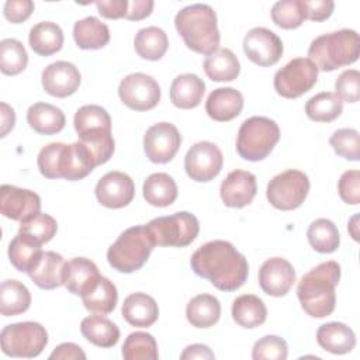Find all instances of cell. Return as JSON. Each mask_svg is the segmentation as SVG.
I'll return each mask as SVG.
<instances>
[{"label":"cell","instance_id":"1","mask_svg":"<svg viewBox=\"0 0 360 360\" xmlns=\"http://www.w3.org/2000/svg\"><path fill=\"white\" fill-rule=\"evenodd\" d=\"M194 273L221 291L240 288L249 274L246 257L226 240H210L200 246L190 260Z\"/></svg>","mask_w":360,"mask_h":360},{"label":"cell","instance_id":"2","mask_svg":"<svg viewBox=\"0 0 360 360\" xmlns=\"http://www.w3.org/2000/svg\"><path fill=\"white\" fill-rule=\"evenodd\" d=\"M340 280V264L335 260L319 263L298 283L297 295L302 309L312 318L330 315L336 305L335 288Z\"/></svg>","mask_w":360,"mask_h":360},{"label":"cell","instance_id":"3","mask_svg":"<svg viewBox=\"0 0 360 360\" xmlns=\"http://www.w3.org/2000/svg\"><path fill=\"white\" fill-rule=\"evenodd\" d=\"M174 27L188 49L207 56L218 51L221 37L211 6L197 3L181 8L174 17Z\"/></svg>","mask_w":360,"mask_h":360},{"label":"cell","instance_id":"4","mask_svg":"<svg viewBox=\"0 0 360 360\" xmlns=\"http://www.w3.org/2000/svg\"><path fill=\"white\" fill-rule=\"evenodd\" d=\"M73 124L79 142L90 150L96 166L108 162L114 153V138L111 118L105 108L96 104L83 105L76 111Z\"/></svg>","mask_w":360,"mask_h":360},{"label":"cell","instance_id":"5","mask_svg":"<svg viewBox=\"0 0 360 360\" xmlns=\"http://www.w3.org/2000/svg\"><path fill=\"white\" fill-rule=\"evenodd\" d=\"M360 53V39L354 30L343 28L335 32L316 37L308 49L309 59L318 70L332 72L342 66L352 65Z\"/></svg>","mask_w":360,"mask_h":360},{"label":"cell","instance_id":"6","mask_svg":"<svg viewBox=\"0 0 360 360\" xmlns=\"http://www.w3.org/2000/svg\"><path fill=\"white\" fill-rule=\"evenodd\" d=\"M155 240L146 225L125 229L107 250V260L120 273H134L149 259Z\"/></svg>","mask_w":360,"mask_h":360},{"label":"cell","instance_id":"7","mask_svg":"<svg viewBox=\"0 0 360 360\" xmlns=\"http://www.w3.org/2000/svg\"><path fill=\"white\" fill-rule=\"evenodd\" d=\"M280 139L278 125L267 117H250L238 131L236 152L245 160L259 162L267 158Z\"/></svg>","mask_w":360,"mask_h":360},{"label":"cell","instance_id":"8","mask_svg":"<svg viewBox=\"0 0 360 360\" xmlns=\"http://www.w3.org/2000/svg\"><path fill=\"white\" fill-rule=\"evenodd\" d=\"M0 342L4 354L31 359L42 353L48 345V333L38 322H18L3 328Z\"/></svg>","mask_w":360,"mask_h":360},{"label":"cell","instance_id":"9","mask_svg":"<svg viewBox=\"0 0 360 360\" xmlns=\"http://www.w3.org/2000/svg\"><path fill=\"white\" fill-rule=\"evenodd\" d=\"M153 240L159 246L184 248L188 246L200 232L195 215L187 211L174 212L167 217L153 218L148 225Z\"/></svg>","mask_w":360,"mask_h":360},{"label":"cell","instance_id":"10","mask_svg":"<svg viewBox=\"0 0 360 360\" xmlns=\"http://www.w3.org/2000/svg\"><path fill=\"white\" fill-rule=\"evenodd\" d=\"M308 191V176L301 170L288 169L269 181L266 197L274 208L290 211L298 208L305 201Z\"/></svg>","mask_w":360,"mask_h":360},{"label":"cell","instance_id":"11","mask_svg":"<svg viewBox=\"0 0 360 360\" xmlns=\"http://www.w3.org/2000/svg\"><path fill=\"white\" fill-rule=\"evenodd\" d=\"M318 80V68L309 58L291 59L274 75V90L284 98H297Z\"/></svg>","mask_w":360,"mask_h":360},{"label":"cell","instance_id":"12","mask_svg":"<svg viewBox=\"0 0 360 360\" xmlns=\"http://www.w3.org/2000/svg\"><path fill=\"white\" fill-rule=\"evenodd\" d=\"M118 96L128 108L148 111L160 101V87L149 75L131 73L120 82Z\"/></svg>","mask_w":360,"mask_h":360},{"label":"cell","instance_id":"13","mask_svg":"<svg viewBox=\"0 0 360 360\" xmlns=\"http://www.w3.org/2000/svg\"><path fill=\"white\" fill-rule=\"evenodd\" d=\"M224 156L219 148L208 141L194 143L184 156V169L188 177L198 183L211 181L222 169Z\"/></svg>","mask_w":360,"mask_h":360},{"label":"cell","instance_id":"14","mask_svg":"<svg viewBox=\"0 0 360 360\" xmlns=\"http://www.w3.org/2000/svg\"><path fill=\"white\" fill-rule=\"evenodd\" d=\"M181 145L179 129L170 122H158L149 127L143 136V150L153 163L170 162Z\"/></svg>","mask_w":360,"mask_h":360},{"label":"cell","instance_id":"15","mask_svg":"<svg viewBox=\"0 0 360 360\" xmlns=\"http://www.w3.org/2000/svg\"><path fill=\"white\" fill-rule=\"evenodd\" d=\"M243 51L253 63L259 66H273L283 55V42L278 35L269 28L256 27L245 35Z\"/></svg>","mask_w":360,"mask_h":360},{"label":"cell","instance_id":"16","mask_svg":"<svg viewBox=\"0 0 360 360\" xmlns=\"http://www.w3.org/2000/svg\"><path fill=\"white\" fill-rule=\"evenodd\" d=\"M96 197L107 208L127 207L135 195L134 180L124 172H108L96 184Z\"/></svg>","mask_w":360,"mask_h":360},{"label":"cell","instance_id":"17","mask_svg":"<svg viewBox=\"0 0 360 360\" xmlns=\"http://www.w3.org/2000/svg\"><path fill=\"white\" fill-rule=\"evenodd\" d=\"M39 210L41 198L37 193L10 184L0 187V211L6 218L21 222Z\"/></svg>","mask_w":360,"mask_h":360},{"label":"cell","instance_id":"18","mask_svg":"<svg viewBox=\"0 0 360 360\" xmlns=\"http://www.w3.org/2000/svg\"><path fill=\"white\" fill-rule=\"evenodd\" d=\"M295 278L292 264L283 257L267 259L259 270L260 288L271 297L285 295L294 285Z\"/></svg>","mask_w":360,"mask_h":360},{"label":"cell","instance_id":"19","mask_svg":"<svg viewBox=\"0 0 360 360\" xmlns=\"http://www.w3.org/2000/svg\"><path fill=\"white\" fill-rule=\"evenodd\" d=\"M44 90L53 97H68L76 93L80 86L79 69L66 60H58L48 65L41 76Z\"/></svg>","mask_w":360,"mask_h":360},{"label":"cell","instance_id":"20","mask_svg":"<svg viewBox=\"0 0 360 360\" xmlns=\"http://www.w3.org/2000/svg\"><path fill=\"white\" fill-rule=\"evenodd\" d=\"M257 191L256 176L250 172L236 169L221 183L219 194L226 207L243 208L252 202Z\"/></svg>","mask_w":360,"mask_h":360},{"label":"cell","instance_id":"21","mask_svg":"<svg viewBox=\"0 0 360 360\" xmlns=\"http://www.w3.org/2000/svg\"><path fill=\"white\" fill-rule=\"evenodd\" d=\"M94 167L96 162L90 150L82 142L77 141L70 145L63 143L58 165L59 179H65L69 181L82 180L87 174H90Z\"/></svg>","mask_w":360,"mask_h":360},{"label":"cell","instance_id":"22","mask_svg":"<svg viewBox=\"0 0 360 360\" xmlns=\"http://www.w3.org/2000/svg\"><path fill=\"white\" fill-rule=\"evenodd\" d=\"M101 278L97 266L86 257H73L65 263L63 285L75 295L89 294Z\"/></svg>","mask_w":360,"mask_h":360},{"label":"cell","instance_id":"23","mask_svg":"<svg viewBox=\"0 0 360 360\" xmlns=\"http://www.w3.org/2000/svg\"><path fill=\"white\" fill-rule=\"evenodd\" d=\"M243 108V96L233 87H218L208 96L205 111L210 118L226 122L236 118Z\"/></svg>","mask_w":360,"mask_h":360},{"label":"cell","instance_id":"24","mask_svg":"<svg viewBox=\"0 0 360 360\" xmlns=\"http://www.w3.org/2000/svg\"><path fill=\"white\" fill-rule=\"evenodd\" d=\"M121 314L129 325L149 328L158 321L159 307L153 297L145 292H134L124 300Z\"/></svg>","mask_w":360,"mask_h":360},{"label":"cell","instance_id":"25","mask_svg":"<svg viewBox=\"0 0 360 360\" xmlns=\"http://www.w3.org/2000/svg\"><path fill=\"white\" fill-rule=\"evenodd\" d=\"M205 93V83L197 75H179L170 86V101L181 110L195 108Z\"/></svg>","mask_w":360,"mask_h":360},{"label":"cell","instance_id":"26","mask_svg":"<svg viewBox=\"0 0 360 360\" xmlns=\"http://www.w3.org/2000/svg\"><path fill=\"white\" fill-rule=\"evenodd\" d=\"M63 257L52 250L44 252L34 269L28 273L30 278L44 290H52L63 284Z\"/></svg>","mask_w":360,"mask_h":360},{"label":"cell","instance_id":"27","mask_svg":"<svg viewBox=\"0 0 360 360\" xmlns=\"http://www.w3.org/2000/svg\"><path fill=\"white\" fill-rule=\"evenodd\" d=\"M318 345L333 354H345L354 349V332L342 322H329L321 325L316 332Z\"/></svg>","mask_w":360,"mask_h":360},{"label":"cell","instance_id":"28","mask_svg":"<svg viewBox=\"0 0 360 360\" xmlns=\"http://www.w3.org/2000/svg\"><path fill=\"white\" fill-rule=\"evenodd\" d=\"M27 122L41 135H53L65 128L66 118L60 108L49 103H35L27 111Z\"/></svg>","mask_w":360,"mask_h":360},{"label":"cell","instance_id":"29","mask_svg":"<svg viewBox=\"0 0 360 360\" xmlns=\"http://www.w3.org/2000/svg\"><path fill=\"white\" fill-rule=\"evenodd\" d=\"M80 332L94 346L112 347L120 339L118 326L103 315H90L80 323Z\"/></svg>","mask_w":360,"mask_h":360},{"label":"cell","instance_id":"30","mask_svg":"<svg viewBox=\"0 0 360 360\" xmlns=\"http://www.w3.org/2000/svg\"><path fill=\"white\" fill-rule=\"evenodd\" d=\"M31 49L41 56H51L60 51L63 45L62 28L51 21L35 24L28 34Z\"/></svg>","mask_w":360,"mask_h":360},{"label":"cell","instance_id":"31","mask_svg":"<svg viewBox=\"0 0 360 360\" xmlns=\"http://www.w3.org/2000/svg\"><path fill=\"white\" fill-rule=\"evenodd\" d=\"M186 316L194 328H210L215 325L221 316V304L218 298L211 294H198L188 301Z\"/></svg>","mask_w":360,"mask_h":360},{"label":"cell","instance_id":"32","mask_svg":"<svg viewBox=\"0 0 360 360\" xmlns=\"http://www.w3.org/2000/svg\"><path fill=\"white\" fill-rule=\"evenodd\" d=\"M73 38L80 49H100L110 42V30L96 17H86L73 25Z\"/></svg>","mask_w":360,"mask_h":360},{"label":"cell","instance_id":"33","mask_svg":"<svg viewBox=\"0 0 360 360\" xmlns=\"http://www.w3.org/2000/svg\"><path fill=\"white\" fill-rule=\"evenodd\" d=\"M233 321L246 329H252L264 323L267 318V309L264 302L253 294L239 295L232 304Z\"/></svg>","mask_w":360,"mask_h":360},{"label":"cell","instance_id":"34","mask_svg":"<svg viewBox=\"0 0 360 360\" xmlns=\"http://www.w3.org/2000/svg\"><path fill=\"white\" fill-rule=\"evenodd\" d=\"M143 198L153 207H167L177 198V184L167 173H153L143 181Z\"/></svg>","mask_w":360,"mask_h":360},{"label":"cell","instance_id":"35","mask_svg":"<svg viewBox=\"0 0 360 360\" xmlns=\"http://www.w3.org/2000/svg\"><path fill=\"white\" fill-rule=\"evenodd\" d=\"M204 72L212 82H232L239 76L240 65L231 49L222 48L205 58Z\"/></svg>","mask_w":360,"mask_h":360},{"label":"cell","instance_id":"36","mask_svg":"<svg viewBox=\"0 0 360 360\" xmlns=\"http://www.w3.org/2000/svg\"><path fill=\"white\" fill-rule=\"evenodd\" d=\"M134 48L142 59L159 60L169 48V39L162 28L152 25L136 32Z\"/></svg>","mask_w":360,"mask_h":360},{"label":"cell","instance_id":"37","mask_svg":"<svg viewBox=\"0 0 360 360\" xmlns=\"http://www.w3.org/2000/svg\"><path fill=\"white\" fill-rule=\"evenodd\" d=\"M31 305L28 288L18 280H4L0 287V312L3 316H14L25 312Z\"/></svg>","mask_w":360,"mask_h":360},{"label":"cell","instance_id":"38","mask_svg":"<svg viewBox=\"0 0 360 360\" xmlns=\"http://www.w3.org/2000/svg\"><path fill=\"white\" fill-rule=\"evenodd\" d=\"M82 301L87 311L98 315H107L112 312L117 305V301H118L117 287L107 277L101 276L97 285L89 294L83 295Z\"/></svg>","mask_w":360,"mask_h":360},{"label":"cell","instance_id":"39","mask_svg":"<svg viewBox=\"0 0 360 360\" xmlns=\"http://www.w3.org/2000/svg\"><path fill=\"white\" fill-rule=\"evenodd\" d=\"M41 245H37L22 236L21 233H17L10 245H8V259L10 263L21 273H30L39 257L42 256Z\"/></svg>","mask_w":360,"mask_h":360},{"label":"cell","instance_id":"40","mask_svg":"<svg viewBox=\"0 0 360 360\" xmlns=\"http://www.w3.org/2000/svg\"><path fill=\"white\" fill-rule=\"evenodd\" d=\"M343 111L342 100L330 91H322L312 96L305 104V112L315 122H330Z\"/></svg>","mask_w":360,"mask_h":360},{"label":"cell","instance_id":"41","mask_svg":"<svg viewBox=\"0 0 360 360\" xmlns=\"http://www.w3.org/2000/svg\"><path fill=\"white\" fill-rule=\"evenodd\" d=\"M308 242L319 253H332L340 245V235L336 225L326 218L315 219L307 231Z\"/></svg>","mask_w":360,"mask_h":360},{"label":"cell","instance_id":"42","mask_svg":"<svg viewBox=\"0 0 360 360\" xmlns=\"http://www.w3.org/2000/svg\"><path fill=\"white\" fill-rule=\"evenodd\" d=\"M56 231H58V224L55 218L48 214L38 212L21 221L18 233L25 236L31 242L42 246L56 235Z\"/></svg>","mask_w":360,"mask_h":360},{"label":"cell","instance_id":"43","mask_svg":"<svg viewBox=\"0 0 360 360\" xmlns=\"http://www.w3.org/2000/svg\"><path fill=\"white\" fill-rule=\"evenodd\" d=\"M28 63V53L24 45L15 38H6L0 42V70L4 75L15 76Z\"/></svg>","mask_w":360,"mask_h":360},{"label":"cell","instance_id":"44","mask_svg":"<svg viewBox=\"0 0 360 360\" xmlns=\"http://www.w3.org/2000/svg\"><path fill=\"white\" fill-rule=\"evenodd\" d=\"M125 360H156L159 357L155 338L146 332H132L122 345Z\"/></svg>","mask_w":360,"mask_h":360},{"label":"cell","instance_id":"45","mask_svg":"<svg viewBox=\"0 0 360 360\" xmlns=\"http://www.w3.org/2000/svg\"><path fill=\"white\" fill-rule=\"evenodd\" d=\"M271 20L284 30L298 28L305 17L301 8V0H280L271 7Z\"/></svg>","mask_w":360,"mask_h":360},{"label":"cell","instance_id":"46","mask_svg":"<svg viewBox=\"0 0 360 360\" xmlns=\"http://www.w3.org/2000/svg\"><path fill=\"white\" fill-rule=\"evenodd\" d=\"M329 143L333 150L347 160L357 162L360 159V142L359 132L353 128H342L333 132L329 138Z\"/></svg>","mask_w":360,"mask_h":360},{"label":"cell","instance_id":"47","mask_svg":"<svg viewBox=\"0 0 360 360\" xmlns=\"http://www.w3.org/2000/svg\"><path fill=\"white\" fill-rule=\"evenodd\" d=\"M288 354L287 343L283 338L276 335H267L259 339L252 350V359L255 360H285Z\"/></svg>","mask_w":360,"mask_h":360},{"label":"cell","instance_id":"48","mask_svg":"<svg viewBox=\"0 0 360 360\" xmlns=\"http://www.w3.org/2000/svg\"><path fill=\"white\" fill-rule=\"evenodd\" d=\"M336 96L346 103H357L360 98V73L356 69L345 70L335 83Z\"/></svg>","mask_w":360,"mask_h":360},{"label":"cell","instance_id":"49","mask_svg":"<svg viewBox=\"0 0 360 360\" xmlns=\"http://www.w3.org/2000/svg\"><path fill=\"white\" fill-rule=\"evenodd\" d=\"M62 148H63L62 142H52L39 150L37 165L44 177L59 179L58 165H59V155Z\"/></svg>","mask_w":360,"mask_h":360},{"label":"cell","instance_id":"50","mask_svg":"<svg viewBox=\"0 0 360 360\" xmlns=\"http://www.w3.org/2000/svg\"><path fill=\"white\" fill-rule=\"evenodd\" d=\"M340 198L346 204L356 205L360 202V173L359 170L345 172L338 183Z\"/></svg>","mask_w":360,"mask_h":360},{"label":"cell","instance_id":"51","mask_svg":"<svg viewBox=\"0 0 360 360\" xmlns=\"http://www.w3.org/2000/svg\"><path fill=\"white\" fill-rule=\"evenodd\" d=\"M304 17L311 21H323L330 17L335 8L332 0H301Z\"/></svg>","mask_w":360,"mask_h":360},{"label":"cell","instance_id":"52","mask_svg":"<svg viewBox=\"0 0 360 360\" xmlns=\"http://www.w3.org/2000/svg\"><path fill=\"white\" fill-rule=\"evenodd\" d=\"M34 7L31 0H7L3 7V14L10 22L20 24L32 14Z\"/></svg>","mask_w":360,"mask_h":360},{"label":"cell","instance_id":"53","mask_svg":"<svg viewBox=\"0 0 360 360\" xmlns=\"http://www.w3.org/2000/svg\"><path fill=\"white\" fill-rule=\"evenodd\" d=\"M128 0H101L96 1V7L98 13L110 20L122 18L127 15L128 11Z\"/></svg>","mask_w":360,"mask_h":360},{"label":"cell","instance_id":"54","mask_svg":"<svg viewBox=\"0 0 360 360\" xmlns=\"http://www.w3.org/2000/svg\"><path fill=\"white\" fill-rule=\"evenodd\" d=\"M152 10H153L152 0H132L128 4V11L125 18L131 21H139L149 17Z\"/></svg>","mask_w":360,"mask_h":360},{"label":"cell","instance_id":"55","mask_svg":"<svg viewBox=\"0 0 360 360\" xmlns=\"http://www.w3.org/2000/svg\"><path fill=\"white\" fill-rule=\"evenodd\" d=\"M49 359H62V360H84L86 353L80 346L75 343H62L49 354Z\"/></svg>","mask_w":360,"mask_h":360},{"label":"cell","instance_id":"56","mask_svg":"<svg viewBox=\"0 0 360 360\" xmlns=\"http://www.w3.org/2000/svg\"><path fill=\"white\" fill-rule=\"evenodd\" d=\"M212 350L205 345H191L184 349V352L180 354V359H214Z\"/></svg>","mask_w":360,"mask_h":360},{"label":"cell","instance_id":"57","mask_svg":"<svg viewBox=\"0 0 360 360\" xmlns=\"http://www.w3.org/2000/svg\"><path fill=\"white\" fill-rule=\"evenodd\" d=\"M1 107V132H0V136L4 138L13 128H14V124H15V112L14 110L6 104V103H1L0 104Z\"/></svg>","mask_w":360,"mask_h":360},{"label":"cell","instance_id":"58","mask_svg":"<svg viewBox=\"0 0 360 360\" xmlns=\"http://www.w3.org/2000/svg\"><path fill=\"white\" fill-rule=\"evenodd\" d=\"M356 221H357V215H354L353 218H352V221H350V225H349V229H350V233H352V236H353V239L354 240H359V233H357V231H356Z\"/></svg>","mask_w":360,"mask_h":360}]
</instances>
